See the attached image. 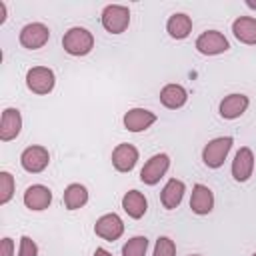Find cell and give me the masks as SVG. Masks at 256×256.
<instances>
[{
    "instance_id": "ac0fdd59",
    "label": "cell",
    "mask_w": 256,
    "mask_h": 256,
    "mask_svg": "<svg viewBox=\"0 0 256 256\" xmlns=\"http://www.w3.org/2000/svg\"><path fill=\"white\" fill-rule=\"evenodd\" d=\"M184 192H186L184 182L178 180V178H170V180L164 184L162 194H160V202H162V206H164L166 210H174V208H178L180 202H182V198H184Z\"/></svg>"
},
{
    "instance_id": "52a82bcc",
    "label": "cell",
    "mask_w": 256,
    "mask_h": 256,
    "mask_svg": "<svg viewBox=\"0 0 256 256\" xmlns=\"http://www.w3.org/2000/svg\"><path fill=\"white\" fill-rule=\"evenodd\" d=\"M170 168V156L160 152V154H154L146 160V164L142 166L140 170V180L148 186H154L160 182V178H164V174L168 172Z\"/></svg>"
},
{
    "instance_id": "1f68e13d",
    "label": "cell",
    "mask_w": 256,
    "mask_h": 256,
    "mask_svg": "<svg viewBox=\"0 0 256 256\" xmlns=\"http://www.w3.org/2000/svg\"><path fill=\"white\" fill-rule=\"evenodd\" d=\"M252 256H256V252H254V254H252Z\"/></svg>"
},
{
    "instance_id": "603a6c76",
    "label": "cell",
    "mask_w": 256,
    "mask_h": 256,
    "mask_svg": "<svg viewBox=\"0 0 256 256\" xmlns=\"http://www.w3.org/2000/svg\"><path fill=\"white\" fill-rule=\"evenodd\" d=\"M148 238L146 236H132L122 246V256H146Z\"/></svg>"
},
{
    "instance_id": "ffe728a7",
    "label": "cell",
    "mask_w": 256,
    "mask_h": 256,
    "mask_svg": "<svg viewBox=\"0 0 256 256\" xmlns=\"http://www.w3.org/2000/svg\"><path fill=\"white\" fill-rule=\"evenodd\" d=\"M122 208H124V212H126L130 218L140 220V218L146 214V210H148V200H146V196H144L142 192H138V190H128V192L122 196Z\"/></svg>"
},
{
    "instance_id": "277c9868",
    "label": "cell",
    "mask_w": 256,
    "mask_h": 256,
    "mask_svg": "<svg viewBox=\"0 0 256 256\" xmlns=\"http://www.w3.org/2000/svg\"><path fill=\"white\" fill-rule=\"evenodd\" d=\"M54 84H56V74L48 66H34L26 72V86L30 92L38 96L50 94L54 90Z\"/></svg>"
},
{
    "instance_id": "f1b7e54d",
    "label": "cell",
    "mask_w": 256,
    "mask_h": 256,
    "mask_svg": "<svg viewBox=\"0 0 256 256\" xmlns=\"http://www.w3.org/2000/svg\"><path fill=\"white\" fill-rule=\"evenodd\" d=\"M92 256H112V254H110V252H108L106 248H96Z\"/></svg>"
},
{
    "instance_id": "5b68a950",
    "label": "cell",
    "mask_w": 256,
    "mask_h": 256,
    "mask_svg": "<svg viewBox=\"0 0 256 256\" xmlns=\"http://www.w3.org/2000/svg\"><path fill=\"white\" fill-rule=\"evenodd\" d=\"M194 46L204 56H218V54H224L226 50H230L228 38L222 32H218V30H206V32H202L196 38Z\"/></svg>"
},
{
    "instance_id": "d4e9b609",
    "label": "cell",
    "mask_w": 256,
    "mask_h": 256,
    "mask_svg": "<svg viewBox=\"0 0 256 256\" xmlns=\"http://www.w3.org/2000/svg\"><path fill=\"white\" fill-rule=\"evenodd\" d=\"M152 256H176V244L168 236H158Z\"/></svg>"
},
{
    "instance_id": "7402d4cb",
    "label": "cell",
    "mask_w": 256,
    "mask_h": 256,
    "mask_svg": "<svg viewBox=\"0 0 256 256\" xmlns=\"http://www.w3.org/2000/svg\"><path fill=\"white\" fill-rule=\"evenodd\" d=\"M62 200H64L66 210H80L88 204V190H86L84 184H78V182L68 184L66 190H64Z\"/></svg>"
},
{
    "instance_id": "9a60e30c",
    "label": "cell",
    "mask_w": 256,
    "mask_h": 256,
    "mask_svg": "<svg viewBox=\"0 0 256 256\" xmlns=\"http://www.w3.org/2000/svg\"><path fill=\"white\" fill-rule=\"evenodd\" d=\"M22 130V114L18 108H4L2 118H0V140L10 142L18 138Z\"/></svg>"
},
{
    "instance_id": "8992f818",
    "label": "cell",
    "mask_w": 256,
    "mask_h": 256,
    "mask_svg": "<svg viewBox=\"0 0 256 256\" xmlns=\"http://www.w3.org/2000/svg\"><path fill=\"white\" fill-rule=\"evenodd\" d=\"M48 164H50V152H48V148H44V146L34 144V146L24 148L22 154H20V166H22L26 172H30V174H40V172H44V170L48 168Z\"/></svg>"
},
{
    "instance_id": "ba28073f",
    "label": "cell",
    "mask_w": 256,
    "mask_h": 256,
    "mask_svg": "<svg viewBox=\"0 0 256 256\" xmlns=\"http://www.w3.org/2000/svg\"><path fill=\"white\" fill-rule=\"evenodd\" d=\"M18 40L26 50H38L50 40V28L42 22H30L20 30Z\"/></svg>"
},
{
    "instance_id": "4dcf8cb0",
    "label": "cell",
    "mask_w": 256,
    "mask_h": 256,
    "mask_svg": "<svg viewBox=\"0 0 256 256\" xmlns=\"http://www.w3.org/2000/svg\"><path fill=\"white\" fill-rule=\"evenodd\" d=\"M188 256H200V254H188Z\"/></svg>"
},
{
    "instance_id": "4316f807",
    "label": "cell",
    "mask_w": 256,
    "mask_h": 256,
    "mask_svg": "<svg viewBox=\"0 0 256 256\" xmlns=\"http://www.w3.org/2000/svg\"><path fill=\"white\" fill-rule=\"evenodd\" d=\"M0 256H14V240L10 236H4L0 242Z\"/></svg>"
},
{
    "instance_id": "3957f363",
    "label": "cell",
    "mask_w": 256,
    "mask_h": 256,
    "mask_svg": "<svg viewBox=\"0 0 256 256\" xmlns=\"http://www.w3.org/2000/svg\"><path fill=\"white\" fill-rule=\"evenodd\" d=\"M232 136H218L212 138L204 148H202V162L208 168H220L228 156V152L232 150Z\"/></svg>"
},
{
    "instance_id": "44dd1931",
    "label": "cell",
    "mask_w": 256,
    "mask_h": 256,
    "mask_svg": "<svg viewBox=\"0 0 256 256\" xmlns=\"http://www.w3.org/2000/svg\"><path fill=\"white\" fill-rule=\"evenodd\" d=\"M166 32L174 40H184L192 32V18L184 12H174L166 22Z\"/></svg>"
},
{
    "instance_id": "cb8c5ba5",
    "label": "cell",
    "mask_w": 256,
    "mask_h": 256,
    "mask_svg": "<svg viewBox=\"0 0 256 256\" xmlns=\"http://www.w3.org/2000/svg\"><path fill=\"white\" fill-rule=\"evenodd\" d=\"M14 190H16L14 176H12L8 170H2V172H0V204H2V206L12 200Z\"/></svg>"
},
{
    "instance_id": "2e32d148",
    "label": "cell",
    "mask_w": 256,
    "mask_h": 256,
    "mask_svg": "<svg viewBox=\"0 0 256 256\" xmlns=\"http://www.w3.org/2000/svg\"><path fill=\"white\" fill-rule=\"evenodd\" d=\"M214 208V192L206 184H194L190 196V210L198 216L210 214Z\"/></svg>"
},
{
    "instance_id": "7a4b0ae2",
    "label": "cell",
    "mask_w": 256,
    "mask_h": 256,
    "mask_svg": "<svg viewBox=\"0 0 256 256\" xmlns=\"http://www.w3.org/2000/svg\"><path fill=\"white\" fill-rule=\"evenodd\" d=\"M100 22L108 34H122L130 26V8L124 4H108L102 10Z\"/></svg>"
},
{
    "instance_id": "8fae6325",
    "label": "cell",
    "mask_w": 256,
    "mask_h": 256,
    "mask_svg": "<svg viewBox=\"0 0 256 256\" xmlns=\"http://www.w3.org/2000/svg\"><path fill=\"white\" fill-rule=\"evenodd\" d=\"M22 200H24V206L28 210L42 212L52 204V190L48 186H44V184H32V186L26 188Z\"/></svg>"
},
{
    "instance_id": "4fadbf2b",
    "label": "cell",
    "mask_w": 256,
    "mask_h": 256,
    "mask_svg": "<svg viewBox=\"0 0 256 256\" xmlns=\"http://www.w3.org/2000/svg\"><path fill=\"white\" fill-rule=\"evenodd\" d=\"M138 158H140L138 148L134 144H128V142H122L112 150V166L118 172H130L136 166Z\"/></svg>"
},
{
    "instance_id": "9c48e42d",
    "label": "cell",
    "mask_w": 256,
    "mask_h": 256,
    "mask_svg": "<svg viewBox=\"0 0 256 256\" xmlns=\"http://www.w3.org/2000/svg\"><path fill=\"white\" fill-rule=\"evenodd\" d=\"M94 234L106 242H114L124 234V222L116 212L102 214L94 224Z\"/></svg>"
},
{
    "instance_id": "484cf974",
    "label": "cell",
    "mask_w": 256,
    "mask_h": 256,
    "mask_svg": "<svg viewBox=\"0 0 256 256\" xmlns=\"http://www.w3.org/2000/svg\"><path fill=\"white\" fill-rule=\"evenodd\" d=\"M18 256H38V244H36L30 236H26V234L20 238Z\"/></svg>"
},
{
    "instance_id": "f546056e",
    "label": "cell",
    "mask_w": 256,
    "mask_h": 256,
    "mask_svg": "<svg viewBox=\"0 0 256 256\" xmlns=\"http://www.w3.org/2000/svg\"><path fill=\"white\" fill-rule=\"evenodd\" d=\"M246 6H248L250 10H256V0H246Z\"/></svg>"
},
{
    "instance_id": "5bb4252c",
    "label": "cell",
    "mask_w": 256,
    "mask_h": 256,
    "mask_svg": "<svg viewBox=\"0 0 256 256\" xmlns=\"http://www.w3.org/2000/svg\"><path fill=\"white\" fill-rule=\"evenodd\" d=\"M254 172V154L248 146H242L232 160V178L236 182H246Z\"/></svg>"
},
{
    "instance_id": "e0dca14e",
    "label": "cell",
    "mask_w": 256,
    "mask_h": 256,
    "mask_svg": "<svg viewBox=\"0 0 256 256\" xmlns=\"http://www.w3.org/2000/svg\"><path fill=\"white\" fill-rule=\"evenodd\" d=\"M232 34L238 42L256 46V18L252 16H238L232 22Z\"/></svg>"
},
{
    "instance_id": "6da1fadb",
    "label": "cell",
    "mask_w": 256,
    "mask_h": 256,
    "mask_svg": "<svg viewBox=\"0 0 256 256\" xmlns=\"http://www.w3.org/2000/svg\"><path fill=\"white\" fill-rule=\"evenodd\" d=\"M62 48L70 56H86L94 48V36H92V32L88 28L72 26L62 36Z\"/></svg>"
},
{
    "instance_id": "30bf717a",
    "label": "cell",
    "mask_w": 256,
    "mask_h": 256,
    "mask_svg": "<svg viewBox=\"0 0 256 256\" xmlns=\"http://www.w3.org/2000/svg\"><path fill=\"white\" fill-rule=\"evenodd\" d=\"M250 106V98L246 94H240V92H234V94H228L220 100V106H218V112L224 120H236L240 118Z\"/></svg>"
},
{
    "instance_id": "83f0119b",
    "label": "cell",
    "mask_w": 256,
    "mask_h": 256,
    "mask_svg": "<svg viewBox=\"0 0 256 256\" xmlns=\"http://www.w3.org/2000/svg\"><path fill=\"white\" fill-rule=\"evenodd\" d=\"M6 22V2H0V24Z\"/></svg>"
},
{
    "instance_id": "7c38bea8",
    "label": "cell",
    "mask_w": 256,
    "mask_h": 256,
    "mask_svg": "<svg viewBox=\"0 0 256 256\" xmlns=\"http://www.w3.org/2000/svg\"><path fill=\"white\" fill-rule=\"evenodd\" d=\"M156 120H158V116H156L152 110H148V108H130V110L124 114V118H122L124 128H126L128 132H144V130H148Z\"/></svg>"
},
{
    "instance_id": "d6986e66",
    "label": "cell",
    "mask_w": 256,
    "mask_h": 256,
    "mask_svg": "<svg viewBox=\"0 0 256 256\" xmlns=\"http://www.w3.org/2000/svg\"><path fill=\"white\" fill-rule=\"evenodd\" d=\"M160 102L168 110H178L188 102V92L180 84H166L160 90Z\"/></svg>"
}]
</instances>
